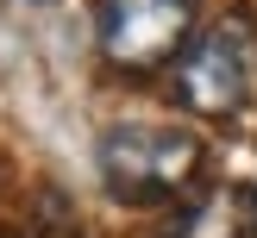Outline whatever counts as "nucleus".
<instances>
[{"mask_svg": "<svg viewBox=\"0 0 257 238\" xmlns=\"http://www.w3.org/2000/svg\"><path fill=\"white\" fill-rule=\"evenodd\" d=\"M100 182H107L113 200H132V207H151V200H176L188 194V182L201 175V138L188 125H145L125 119L100 132Z\"/></svg>", "mask_w": 257, "mask_h": 238, "instance_id": "nucleus-1", "label": "nucleus"}, {"mask_svg": "<svg viewBox=\"0 0 257 238\" xmlns=\"http://www.w3.org/2000/svg\"><path fill=\"white\" fill-rule=\"evenodd\" d=\"M251 82H257V32L238 13L207 19L188 38V50L176 57V94H182V107L213 113V119H226V113L245 107Z\"/></svg>", "mask_w": 257, "mask_h": 238, "instance_id": "nucleus-2", "label": "nucleus"}, {"mask_svg": "<svg viewBox=\"0 0 257 238\" xmlns=\"http://www.w3.org/2000/svg\"><path fill=\"white\" fill-rule=\"evenodd\" d=\"M195 32V0H100V50L119 69H157L182 57Z\"/></svg>", "mask_w": 257, "mask_h": 238, "instance_id": "nucleus-3", "label": "nucleus"}, {"mask_svg": "<svg viewBox=\"0 0 257 238\" xmlns=\"http://www.w3.org/2000/svg\"><path fill=\"white\" fill-rule=\"evenodd\" d=\"M170 238H257V194L245 182L207 188L201 200H188V207L176 213Z\"/></svg>", "mask_w": 257, "mask_h": 238, "instance_id": "nucleus-4", "label": "nucleus"}]
</instances>
